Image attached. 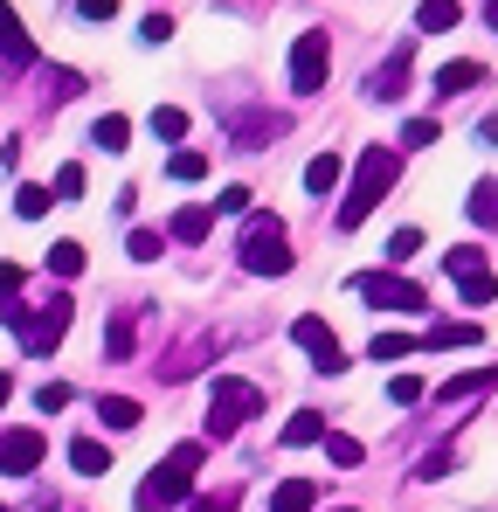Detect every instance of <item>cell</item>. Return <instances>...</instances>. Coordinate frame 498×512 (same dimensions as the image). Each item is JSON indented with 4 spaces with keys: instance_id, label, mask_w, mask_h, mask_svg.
<instances>
[{
    "instance_id": "obj_26",
    "label": "cell",
    "mask_w": 498,
    "mask_h": 512,
    "mask_svg": "<svg viewBox=\"0 0 498 512\" xmlns=\"http://www.w3.org/2000/svg\"><path fill=\"white\" fill-rule=\"evenodd\" d=\"M415 340L409 333H374V346H367V360H409Z\"/></svg>"
},
{
    "instance_id": "obj_24",
    "label": "cell",
    "mask_w": 498,
    "mask_h": 512,
    "mask_svg": "<svg viewBox=\"0 0 498 512\" xmlns=\"http://www.w3.org/2000/svg\"><path fill=\"white\" fill-rule=\"evenodd\" d=\"M415 28H422V35L457 28V0H422V7H415Z\"/></svg>"
},
{
    "instance_id": "obj_8",
    "label": "cell",
    "mask_w": 498,
    "mask_h": 512,
    "mask_svg": "<svg viewBox=\"0 0 498 512\" xmlns=\"http://www.w3.org/2000/svg\"><path fill=\"white\" fill-rule=\"evenodd\" d=\"M291 340L312 353V367H319V374H339V367H346V353H339V333H332L326 319H312V312L291 326Z\"/></svg>"
},
{
    "instance_id": "obj_17",
    "label": "cell",
    "mask_w": 498,
    "mask_h": 512,
    "mask_svg": "<svg viewBox=\"0 0 498 512\" xmlns=\"http://www.w3.org/2000/svg\"><path fill=\"white\" fill-rule=\"evenodd\" d=\"M429 353H450V346H478V326L471 319H443V326H429Z\"/></svg>"
},
{
    "instance_id": "obj_16",
    "label": "cell",
    "mask_w": 498,
    "mask_h": 512,
    "mask_svg": "<svg viewBox=\"0 0 498 512\" xmlns=\"http://www.w3.org/2000/svg\"><path fill=\"white\" fill-rule=\"evenodd\" d=\"M478 84H485L478 63H443L436 70V97H464V90H478Z\"/></svg>"
},
{
    "instance_id": "obj_45",
    "label": "cell",
    "mask_w": 498,
    "mask_h": 512,
    "mask_svg": "<svg viewBox=\"0 0 498 512\" xmlns=\"http://www.w3.org/2000/svg\"><path fill=\"white\" fill-rule=\"evenodd\" d=\"M77 14H83V21H111V14H118V0H77Z\"/></svg>"
},
{
    "instance_id": "obj_9",
    "label": "cell",
    "mask_w": 498,
    "mask_h": 512,
    "mask_svg": "<svg viewBox=\"0 0 498 512\" xmlns=\"http://www.w3.org/2000/svg\"><path fill=\"white\" fill-rule=\"evenodd\" d=\"M42 450H49L42 429H0V471H7V478H28V471L42 464Z\"/></svg>"
},
{
    "instance_id": "obj_7",
    "label": "cell",
    "mask_w": 498,
    "mask_h": 512,
    "mask_svg": "<svg viewBox=\"0 0 498 512\" xmlns=\"http://www.w3.org/2000/svg\"><path fill=\"white\" fill-rule=\"evenodd\" d=\"M353 291H360L367 305H388V312H422V305H429V291L409 284V277H395V270H360Z\"/></svg>"
},
{
    "instance_id": "obj_47",
    "label": "cell",
    "mask_w": 498,
    "mask_h": 512,
    "mask_svg": "<svg viewBox=\"0 0 498 512\" xmlns=\"http://www.w3.org/2000/svg\"><path fill=\"white\" fill-rule=\"evenodd\" d=\"M7 395H14V381H7V374H0V402H7Z\"/></svg>"
},
{
    "instance_id": "obj_42",
    "label": "cell",
    "mask_w": 498,
    "mask_h": 512,
    "mask_svg": "<svg viewBox=\"0 0 498 512\" xmlns=\"http://www.w3.org/2000/svg\"><path fill=\"white\" fill-rule=\"evenodd\" d=\"M77 90H83L77 70H49V97H77Z\"/></svg>"
},
{
    "instance_id": "obj_32",
    "label": "cell",
    "mask_w": 498,
    "mask_h": 512,
    "mask_svg": "<svg viewBox=\"0 0 498 512\" xmlns=\"http://www.w3.org/2000/svg\"><path fill=\"white\" fill-rule=\"evenodd\" d=\"M49 270H56V277H77L83 270V243H49Z\"/></svg>"
},
{
    "instance_id": "obj_14",
    "label": "cell",
    "mask_w": 498,
    "mask_h": 512,
    "mask_svg": "<svg viewBox=\"0 0 498 512\" xmlns=\"http://www.w3.org/2000/svg\"><path fill=\"white\" fill-rule=\"evenodd\" d=\"M457 298H464L471 312L498 305V277H492V263H485V270H471V277H457Z\"/></svg>"
},
{
    "instance_id": "obj_21",
    "label": "cell",
    "mask_w": 498,
    "mask_h": 512,
    "mask_svg": "<svg viewBox=\"0 0 498 512\" xmlns=\"http://www.w3.org/2000/svg\"><path fill=\"white\" fill-rule=\"evenodd\" d=\"M97 416H104V429H139L146 409H139L132 395H104V402H97Z\"/></svg>"
},
{
    "instance_id": "obj_2",
    "label": "cell",
    "mask_w": 498,
    "mask_h": 512,
    "mask_svg": "<svg viewBox=\"0 0 498 512\" xmlns=\"http://www.w3.org/2000/svg\"><path fill=\"white\" fill-rule=\"evenodd\" d=\"M402 180V160L388 153V146H367L360 160H353V187H346V201H339V229H360L374 208H381V194Z\"/></svg>"
},
{
    "instance_id": "obj_1",
    "label": "cell",
    "mask_w": 498,
    "mask_h": 512,
    "mask_svg": "<svg viewBox=\"0 0 498 512\" xmlns=\"http://www.w3.org/2000/svg\"><path fill=\"white\" fill-rule=\"evenodd\" d=\"M70 319H77V298L70 291H49V305H14V298H0V326H14L21 333V346L35 353V360H49L56 346H63V333H70Z\"/></svg>"
},
{
    "instance_id": "obj_40",
    "label": "cell",
    "mask_w": 498,
    "mask_h": 512,
    "mask_svg": "<svg viewBox=\"0 0 498 512\" xmlns=\"http://www.w3.org/2000/svg\"><path fill=\"white\" fill-rule=\"evenodd\" d=\"M415 250H422V236H415V229H395V236H388V263H409Z\"/></svg>"
},
{
    "instance_id": "obj_27",
    "label": "cell",
    "mask_w": 498,
    "mask_h": 512,
    "mask_svg": "<svg viewBox=\"0 0 498 512\" xmlns=\"http://www.w3.org/2000/svg\"><path fill=\"white\" fill-rule=\"evenodd\" d=\"M104 353H111V360H132V312H118V319H111V333H104Z\"/></svg>"
},
{
    "instance_id": "obj_15",
    "label": "cell",
    "mask_w": 498,
    "mask_h": 512,
    "mask_svg": "<svg viewBox=\"0 0 498 512\" xmlns=\"http://www.w3.org/2000/svg\"><path fill=\"white\" fill-rule=\"evenodd\" d=\"M339 180H346V160H339V153H319V160L305 167V187H312L319 201H326V194H339Z\"/></svg>"
},
{
    "instance_id": "obj_44",
    "label": "cell",
    "mask_w": 498,
    "mask_h": 512,
    "mask_svg": "<svg viewBox=\"0 0 498 512\" xmlns=\"http://www.w3.org/2000/svg\"><path fill=\"white\" fill-rule=\"evenodd\" d=\"M21 284H28V270H21V263H0V298H14Z\"/></svg>"
},
{
    "instance_id": "obj_13",
    "label": "cell",
    "mask_w": 498,
    "mask_h": 512,
    "mask_svg": "<svg viewBox=\"0 0 498 512\" xmlns=\"http://www.w3.org/2000/svg\"><path fill=\"white\" fill-rule=\"evenodd\" d=\"M319 506V485L312 478H284L277 492H270V512H312Z\"/></svg>"
},
{
    "instance_id": "obj_41",
    "label": "cell",
    "mask_w": 498,
    "mask_h": 512,
    "mask_svg": "<svg viewBox=\"0 0 498 512\" xmlns=\"http://www.w3.org/2000/svg\"><path fill=\"white\" fill-rule=\"evenodd\" d=\"M139 35H146V42H173V14H146Z\"/></svg>"
},
{
    "instance_id": "obj_38",
    "label": "cell",
    "mask_w": 498,
    "mask_h": 512,
    "mask_svg": "<svg viewBox=\"0 0 498 512\" xmlns=\"http://www.w3.org/2000/svg\"><path fill=\"white\" fill-rule=\"evenodd\" d=\"M125 250H132V263H160V236H153V229H132Z\"/></svg>"
},
{
    "instance_id": "obj_10",
    "label": "cell",
    "mask_w": 498,
    "mask_h": 512,
    "mask_svg": "<svg viewBox=\"0 0 498 512\" xmlns=\"http://www.w3.org/2000/svg\"><path fill=\"white\" fill-rule=\"evenodd\" d=\"M0 70H35V35L21 28V14L0 0Z\"/></svg>"
},
{
    "instance_id": "obj_33",
    "label": "cell",
    "mask_w": 498,
    "mask_h": 512,
    "mask_svg": "<svg viewBox=\"0 0 498 512\" xmlns=\"http://www.w3.org/2000/svg\"><path fill=\"white\" fill-rule=\"evenodd\" d=\"M166 173L194 187V180H208V160H201V153H173V160H166Z\"/></svg>"
},
{
    "instance_id": "obj_37",
    "label": "cell",
    "mask_w": 498,
    "mask_h": 512,
    "mask_svg": "<svg viewBox=\"0 0 498 512\" xmlns=\"http://www.w3.org/2000/svg\"><path fill=\"white\" fill-rule=\"evenodd\" d=\"M249 194H256V187H222V194H215V215H249Z\"/></svg>"
},
{
    "instance_id": "obj_20",
    "label": "cell",
    "mask_w": 498,
    "mask_h": 512,
    "mask_svg": "<svg viewBox=\"0 0 498 512\" xmlns=\"http://www.w3.org/2000/svg\"><path fill=\"white\" fill-rule=\"evenodd\" d=\"M49 201H56V194H49L42 180H21V187H14V215H21V222H42Z\"/></svg>"
},
{
    "instance_id": "obj_31",
    "label": "cell",
    "mask_w": 498,
    "mask_h": 512,
    "mask_svg": "<svg viewBox=\"0 0 498 512\" xmlns=\"http://www.w3.org/2000/svg\"><path fill=\"white\" fill-rule=\"evenodd\" d=\"M443 270H450V277H471V270H485V250L457 243V250H443Z\"/></svg>"
},
{
    "instance_id": "obj_39",
    "label": "cell",
    "mask_w": 498,
    "mask_h": 512,
    "mask_svg": "<svg viewBox=\"0 0 498 512\" xmlns=\"http://www.w3.org/2000/svg\"><path fill=\"white\" fill-rule=\"evenodd\" d=\"M35 409H42V416H49V409H70V388H63V381H42V388H35Z\"/></svg>"
},
{
    "instance_id": "obj_23",
    "label": "cell",
    "mask_w": 498,
    "mask_h": 512,
    "mask_svg": "<svg viewBox=\"0 0 498 512\" xmlns=\"http://www.w3.org/2000/svg\"><path fill=\"white\" fill-rule=\"evenodd\" d=\"M208 229H215V208H180L173 215V243H201Z\"/></svg>"
},
{
    "instance_id": "obj_22",
    "label": "cell",
    "mask_w": 498,
    "mask_h": 512,
    "mask_svg": "<svg viewBox=\"0 0 498 512\" xmlns=\"http://www.w3.org/2000/svg\"><path fill=\"white\" fill-rule=\"evenodd\" d=\"M284 443H291V450H305V443H326V416H312V409H298V416L284 423Z\"/></svg>"
},
{
    "instance_id": "obj_49",
    "label": "cell",
    "mask_w": 498,
    "mask_h": 512,
    "mask_svg": "<svg viewBox=\"0 0 498 512\" xmlns=\"http://www.w3.org/2000/svg\"><path fill=\"white\" fill-rule=\"evenodd\" d=\"M0 512H7V506H0Z\"/></svg>"
},
{
    "instance_id": "obj_43",
    "label": "cell",
    "mask_w": 498,
    "mask_h": 512,
    "mask_svg": "<svg viewBox=\"0 0 498 512\" xmlns=\"http://www.w3.org/2000/svg\"><path fill=\"white\" fill-rule=\"evenodd\" d=\"M450 464H457V450H429L422 457V478H450Z\"/></svg>"
},
{
    "instance_id": "obj_12",
    "label": "cell",
    "mask_w": 498,
    "mask_h": 512,
    "mask_svg": "<svg viewBox=\"0 0 498 512\" xmlns=\"http://www.w3.org/2000/svg\"><path fill=\"white\" fill-rule=\"evenodd\" d=\"M485 388H498V367H471V374L443 381V388H436V402H471V395H485Z\"/></svg>"
},
{
    "instance_id": "obj_34",
    "label": "cell",
    "mask_w": 498,
    "mask_h": 512,
    "mask_svg": "<svg viewBox=\"0 0 498 512\" xmlns=\"http://www.w3.org/2000/svg\"><path fill=\"white\" fill-rule=\"evenodd\" d=\"M464 208H471V222H492V229H498V187H478Z\"/></svg>"
},
{
    "instance_id": "obj_29",
    "label": "cell",
    "mask_w": 498,
    "mask_h": 512,
    "mask_svg": "<svg viewBox=\"0 0 498 512\" xmlns=\"http://www.w3.org/2000/svg\"><path fill=\"white\" fill-rule=\"evenodd\" d=\"M153 139H187V111L180 104H160L153 111Z\"/></svg>"
},
{
    "instance_id": "obj_36",
    "label": "cell",
    "mask_w": 498,
    "mask_h": 512,
    "mask_svg": "<svg viewBox=\"0 0 498 512\" xmlns=\"http://www.w3.org/2000/svg\"><path fill=\"white\" fill-rule=\"evenodd\" d=\"M436 139H443L436 118H409V125H402V146H436Z\"/></svg>"
},
{
    "instance_id": "obj_35",
    "label": "cell",
    "mask_w": 498,
    "mask_h": 512,
    "mask_svg": "<svg viewBox=\"0 0 498 512\" xmlns=\"http://www.w3.org/2000/svg\"><path fill=\"white\" fill-rule=\"evenodd\" d=\"M56 201H83V167H77V160L56 167Z\"/></svg>"
},
{
    "instance_id": "obj_30",
    "label": "cell",
    "mask_w": 498,
    "mask_h": 512,
    "mask_svg": "<svg viewBox=\"0 0 498 512\" xmlns=\"http://www.w3.org/2000/svg\"><path fill=\"white\" fill-rule=\"evenodd\" d=\"M422 395H429V388H422V374H395V381H388V402H395V409H415Z\"/></svg>"
},
{
    "instance_id": "obj_28",
    "label": "cell",
    "mask_w": 498,
    "mask_h": 512,
    "mask_svg": "<svg viewBox=\"0 0 498 512\" xmlns=\"http://www.w3.org/2000/svg\"><path fill=\"white\" fill-rule=\"evenodd\" d=\"M326 457H332V464H346V471H353V464H360L367 450H360V443H353L346 429H326Z\"/></svg>"
},
{
    "instance_id": "obj_25",
    "label": "cell",
    "mask_w": 498,
    "mask_h": 512,
    "mask_svg": "<svg viewBox=\"0 0 498 512\" xmlns=\"http://www.w3.org/2000/svg\"><path fill=\"white\" fill-rule=\"evenodd\" d=\"M236 132H243V139H236V146H270V139H277V132H284V118H277V111H270V118H243V125H236Z\"/></svg>"
},
{
    "instance_id": "obj_4",
    "label": "cell",
    "mask_w": 498,
    "mask_h": 512,
    "mask_svg": "<svg viewBox=\"0 0 498 512\" xmlns=\"http://www.w3.org/2000/svg\"><path fill=\"white\" fill-rule=\"evenodd\" d=\"M291 263H298V256H291V236H284V222L256 208V215L243 222V270H249V277H284Z\"/></svg>"
},
{
    "instance_id": "obj_5",
    "label": "cell",
    "mask_w": 498,
    "mask_h": 512,
    "mask_svg": "<svg viewBox=\"0 0 498 512\" xmlns=\"http://www.w3.org/2000/svg\"><path fill=\"white\" fill-rule=\"evenodd\" d=\"M249 416H263V388L236 381V374H215V388H208V436H229Z\"/></svg>"
},
{
    "instance_id": "obj_46",
    "label": "cell",
    "mask_w": 498,
    "mask_h": 512,
    "mask_svg": "<svg viewBox=\"0 0 498 512\" xmlns=\"http://www.w3.org/2000/svg\"><path fill=\"white\" fill-rule=\"evenodd\" d=\"M485 28H498V0H485Z\"/></svg>"
},
{
    "instance_id": "obj_19",
    "label": "cell",
    "mask_w": 498,
    "mask_h": 512,
    "mask_svg": "<svg viewBox=\"0 0 498 512\" xmlns=\"http://www.w3.org/2000/svg\"><path fill=\"white\" fill-rule=\"evenodd\" d=\"M90 139H97L104 153H125V146H132V118H118V111H104V118L90 125Z\"/></svg>"
},
{
    "instance_id": "obj_11",
    "label": "cell",
    "mask_w": 498,
    "mask_h": 512,
    "mask_svg": "<svg viewBox=\"0 0 498 512\" xmlns=\"http://www.w3.org/2000/svg\"><path fill=\"white\" fill-rule=\"evenodd\" d=\"M402 90H409V49H395V56L374 63V77H367V97H374V104H402Z\"/></svg>"
},
{
    "instance_id": "obj_48",
    "label": "cell",
    "mask_w": 498,
    "mask_h": 512,
    "mask_svg": "<svg viewBox=\"0 0 498 512\" xmlns=\"http://www.w3.org/2000/svg\"><path fill=\"white\" fill-rule=\"evenodd\" d=\"M332 512H360V506H332Z\"/></svg>"
},
{
    "instance_id": "obj_3",
    "label": "cell",
    "mask_w": 498,
    "mask_h": 512,
    "mask_svg": "<svg viewBox=\"0 0 498 512\" xmlns=\"http://www.w3.org/2000/svg\"><path fill=\"white\" fill-rule=\"evenodd\" d=\"M194 464H201V443H173L166 464H153V478L139 485V512H166L194 492Z\"/></svg>"
},
{
    "instance_id": "obj_18",
    "label": "cell",
    "mask_w": 498,
    "mask_h": 512,
    "mask_svg": "<svg viewBox=\"0 0 498 512\" xmlns=\"http://www.w3.org/2000/svg\"><path fill=\"white\" fill-rule=\"evenodd\" d=\"M70 464H77L83 478H104V471H111V450H104L97 436H77V443H70Z\"/></svg>"
},
{
    "instance_id": "obj_6",
    "label": "cell",
    "mask_w": 498,
    "mask_h": 512,
    "mask_svg": "<svg viewBox=\"0 0 498 512\" xmlns=\"http://www.w3.org/2000/svg\"><path fill=\"white\" fill-rule=\"evenodd\" d=\"M326 70H332V42H326V28H305V35L291 42V90H298V97L326 90Z\"/></svg>"
}]
</instances>
